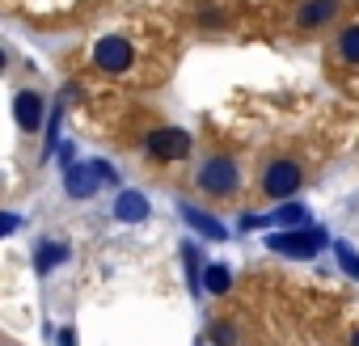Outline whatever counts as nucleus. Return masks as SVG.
Here are the masks:
<instances>
[{
    "label": "nucleus",
    "instance_id": "nucleus-1",
    "mask_svg": "<svg viewBox=\"0 0 359 346\" xmlns=\"http://www.w3.org/2000/svg\"><path fill=\"white\" fill-rule=\"evenodd\" d=\"M195 186L203 195H212V199H229L241 186V169H237L233 156H208L199 165V173H195Z\"/></svg>",
    "mask_w": 359,
    "mask_h": 346
},
{
    "label": "nucleus",
    "instance_id": "nucleus-2",
    "mask_svg": "<svg viewBox=\"0 0 359 346\" xmlns=\"http://www.w3.org/2000/svg\"><path fill=\"white\" fill-rule=\"evenodd\" d=\"M300 182H304V169L292 156H279L262 169V195L266 199H292L300 191Z\"/></svg>",
    "mask_w": 359,
    "mask_h": 346
},
{
    "label": "nucleus",
    "instance_id": "nucleus-3",
    "mask_svg": "<svg viewBox=\"0 0 359 346\" xmlns=\"http://www.w3.org/2000/svg\"><path fill=\"white\" fill-rule=\"evenodd\" d=\"M93 64H97L102 72H110V76H123V72H131V64H135V47H131L127 39H97Z\"/></svg>",
    "mask_w": 359,
    "mask_h": 346
},
{
    "label": "nucleus",
    "instance_id": "nucleus-4",
    "mask_svg": "<svg viewBox=\"0 0 359 346\" xmlns=\"http://www.w3.org/2000/svg\"><path fill=\"white\" fill-rule=\"evenodd\" d=\"M144 144H148V156L152 160H187L191 156V135L177 131V127H161Z\"/></svg>",
    "mask_w": 359,
    "mask_h": 346
},
{
    "label": "nucleus",
    "instance_id": "nucleus-5",
    "mask_svg": "<svg viewBox=\"0 0 359 346\" xmlns=\"http://www.w3.org/2000/svg\"><path fill=\"white\" fill-rule=\"evenodd\" d=\"M102 182H106V178H102L97 160H93V165H72V169H64V191H68L72 199H89Z\"/></svg>",
    "mask_w": 359,
    "mask_h": 346
},
{
    "label": "nucleus",
    "instance_id": "nucleus-6",
    "mask_svg": "<svg viewBox=\"0 0 359 346\" xmlns=\"http://www.w3.org/2000/svg\"><path fill=\"white\" fill-rule=\"evenodd\" d=\"M266 245L279 249V254H287V258H313L317 245H321V233H275Z\"/></svg>",
    "mask_w": 359,
    "mask_h": 346
},
{
    "label": "nucleus",
    "instance_id": "nucleus-7",
    "mask_svg": "<svg viewBox=\"0 0 359 346\" xmlns=\"http://www.w3.org/2000/svg\"><path fill=\"white\" fill-rule=\"evenodd\" d=\"M342 0H304V5L296 9V26L300 30H321L334 13H338Z\"/></svg>",
    "mask_w": 359,
    "mask_h": 346
},
{
    "label": "nucleus",
    "instance_id": "nucleus-8",
    "mask_svg": "<svg viewBox=\"0 0 359 346\" xmlns=\"http://www.w3.org/2000/svg\"><path fill=\"white\" fill-rule=\"evenodd\" d=\"M13 114H18V127H22V131H39V127H43V97L30 93V89H22V93L13 97Z\"/></svg>",
    "mask_w": 359,
    "mask_h": 346
},
{
    "label": "nucleus",
    "instance_id": "nucleus-9",
    "mask_svg": "<svg viewBox=\"0 0 359 346\" xmlns=\"http://www.w3.org/2000/svg\"><path fill=\"white\" fill-rule=\"evenodd\" d=\"M114 216L127 220V224H140V220H148V199L135 195V191H123L118 203H114Z\"/></svg>",
    "mask_w": 359,
    "mask_h": 346
},
{
    "label": "nucleus",
    "instance_id": "nucleus-10",
    "mask_svg": "<svg viewBox=\"0 0 359 346\" xmlns=\"http://www.w3.org/2000/svg\"><path fill=\"white\" fill-rule=\"evenodd\" d=\"M182 216H187V224H191V228H199L203 237H212V241H224V228H220L212 216H203V212H195V207H182Z\"/></svg>",
    "mask_w": 359,
    "mask_h": 346
},
{
    "label": "nucleus",
    "instance_id": "nucleus-11",
    "mask_svg": "<svg viewBox=\"0 0 359 346\" xmlns=\"http://www.w3.org/2000/svg\"><path fill=\"white\" fill-rule=\"evenodd\" d=\"M338 55H342L346 64H359V22L338 34Z\"/></svg>",
    "mask_w": 359,
    "mask_h": 346
},
{
    "label": "nucleus",
    "instance_id": "nucleus-12",
    "mask_svg": "<svg viewBox=\"0 0 359 346\" xmlns=\"http://www.w3.org/2000/svg\"><path fill=\"white\" fill-rule=\"evenodd\" d=\"M304 216H309V212H304L300 203H287V207H279L275 216H266V224H283V228H300V224H304Z\"/></svg>",
    "mask_w": 359,
    "mask_h": 346
},
{
    "label": "nucleus",
    "instance_id": "nucleus-13",
    "mask_svg": "<svg viewBox=\"0 0 359 346\" xmlns=\"http://www.w3.org/2000/svg\"><path fill=\"white\" fill-rule=\"evenodd\" d=\"M64 258H68V245H60V241H47V245L39 249V270L47 275V270H55Z\"/></svg>",
    "mask_w": 359,
    "mask_h": 346
},
{
    "label": "nucleus",
    "instance_id": "nucleus-14",
    "mask_svg": "<svg viewBox=\"0 0 359 346\" xmlns=\"http://www.w3.org/2000/svg\"><path fill=\"white\" fill-rule=\"evenodd\" d=\"M229 283H233L229 266H208V275H203V287H208L212 296H224V291H229Z\"/></svg>",
    "mask_w": 359,
    "mask_h": 346
},
{
    "label": "nucleus",
    "instance_id": "nucleus-15",
    "mask_svg": "<svg viewBox=\"0 0 359 346\" xmlns=\"http://www.w3.org/2000/svg\"><path fill=\"white\" fill-rule=\"evenodd\" d=\"M334 254H338V266H342L351 279H359V254H355L351 245H342V241H338V249H334Z\"/></svg>",
    "mask_w": 359,
    "mask_h": 346
},
{
    "label": "nucleus",
    "instance_id": "nucleus-16",
    "mask_svg": "<svg viewBox=\"0 0 359 346\" xmlns=\"http://www.w3.org/2000/svg\"><path fill=\"white\" fill-rule=\"evenodd\" d=\"M187 275H191V291H203V275H199V258H195V249H187Z\"/></svg>",
    "mask_w": 359,
    "mask_h": 346
},
{
    "label": "nucleus",
    "instance_id": "nucleus-17",
    "mask_svg": "<svg viewBox=\"0 0 359 346\" xmlns=\"http://www.w3.org/2000/svg\"><path fill=\"white\" fill-rule=\"evenodd\" d=\"M212 338H216V346H237V333H233L229 325H216V329H212Z\"/></svg>",
    "mask_w": 359,
    "mask_h": 346
},
{
    "label": "nucleus",
    "instance_id": "nucleus-18",
    "mask_svg": "<svg viewBox=\"0 0 359 346\" xmlns=\"http://www.w3.org/2000/svg\"><path fill=\"white\" fill-rule=\"evenodd\" d=\"M60 346H76V333L72 329H60Z\"/></svg>",
    "mask_w": 359,
    "mask_h": 346
},
{
    "label": "nucleus",
    "instance_id": "nucleus-19",
    "mask_svg": "<svg viewBox=\"0 0 359 346\" xmlns=\"http://www.w3.org/2000/svg\"><path fill=\"white\" fill-rule=\"evenodd\" d=\"M351 346H359V329H355V333H351Z\"/></svg>",
    "mask_w": 359,
    "mask_h": 346
}]
</instances>
